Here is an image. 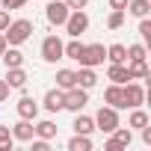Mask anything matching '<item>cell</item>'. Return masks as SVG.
<instances>
[{
	"mask_svg": "<svg viewBox=\"0 0 151 151\" xmlns=\"http://www.w3.org/2000/svg\"><path fill=\"white\" fill-rule=\"evenodd\" d=\"M30 148H33V151H50V142H47V139L33 136V139H30Z\"/></svg>",
	"mask_w": 151,
	"mask_h": 151,
	"instance_id": "1f68e13d",
	"label": "cell"
},
{
	"mask_svg": "<svg viewBox=\"0 0 151 151\" xmlns=\"http://www.w3.org/2000/svg\"><path fill=\"white\" fill-rule=\"evenodd\" d=\"M139 36H142V45H148L151 42V18L145 15V18H139Z\"/></svg>",
	"mask_w": 151,
	"mask_h": 151,
	"instance_id": "f546056e",
	"label": "cell"
},
{
	"mask_svg": "<svg viewBox=\"0 0 151 151\" xmlns=\"http://www.w3.org/2000/svg\"><path fill=\"white\" fill-rule=\"evenodd\" d=\"M92 119H95V130H101V133H113V130L119 127V110H113V107H107V104H104Z\"/></svg>",
	"mask_w": 151,
	"mask_h": 151,
	"instance_id": "3957f363",
	"label": "cell"
},
{
	"mask_svg": "<svg viewBox=\"0 0 151 151\" xmlns=\"http://www.w3.org/2000/svg\"><path fill=\"white\" fill-rule=\"evenodd\" d=\"M62 27H65V33H68L71 39H80V36L89 30V15H86V9H71Z\"/></svg>",
	"mask_w": 151,
	"mask_h": 151,
	"instance_id": "7a4b0ae2",
	"label": "cell"
},
{
	"mask_svg": "<svg viewBox=\"0 0 151 151\" xmlns=\"http://www.w3.org/2000/svg\"><path fill=\"white\" fill-rule=\"evenodd\" d=\"M122 95H124V110H133V107H142L145 104V89L133 80H127L122 86Z\"/></svg>",
	"mask_w": 151,
	"mask_h": 151,
	"instance_id": "52a82bcc",
	"label": "cell"
},
{
	"mask_svg": "<svg viewBox=\"0 0 151 151\" xmlns=\"http://www.w3.org/2000/svg\"><path fill=\"white\" fill-rule=\"evenodd\" d=\"M104 151H127V148H124V145H119V142H116V139L110 136V139L104 142Z\"/></svg>",
	"mask_w": 151,
	"mask_h": 151,
	"instance_id": "d6a6232c",
	"label": "cell"
},
{
	"mask_svg": "<svg viewBox=\"0 0 151 151\" xmlns=\"http://www.w3.org/2000/svg\"><path fill=\"white\" fill-rule=\"evenodd\" d=\"M21 6H27V0H0V9H6V12L21 9Z\"/></svg>",
	"mask_w": 151,
	"mask_h": 151,
	"instance_id": "4dcf8cb0",
	"label": "cell"
},
{
	"mask_svg": "<svg viewBox=\"0 0 151 151\" xmlns=\"http://www.w3.org/2000/svg\"><path fill=\"white\" fill-rule=\"evenodd\" d=\"M83 53V42L80 39H71V42H62V59H74L77 62Z\"/></svg>",
	"mask_w": 151,
	"mask_h": 151,
	"instance_id": "44dd1931",
	"label": "cell"
},
{
	"mask_svg": "<svg viewBox=\"0 0 151 151\" xmlns=\"http://www.w3.org/2000/svg\"><path fill=\"white\" fill-rule=\"evenodd\" d=\"M124 12L133 15V18H145L151 12V0H127V9Z\"/></svg>",
	"mask_w": 151,
	"mask_h": 151,
	"instance_id": "7402d4cb",
	"label": "cell"
},
{
	"mask_svg": "<svg viewBox=\"0 0 151 151\" xmlns=\"http://www.w3.org/2000/svg\"><path fill=\"white\" fill-rule=\"evenodd\" d=\"M86 104H89V89H83V86H71V89H65V104H62V110L80 113Z\"/></svg>",
	"mask_w": 151,
	"mask_h": 151,
	"instance_id": "277c9868",
	"label": "cell"
},
{
	"mask_svg": "<svg viewBox=\"0 0 151 151\" xmlns=\"http://www.w3.org/2000/svg\"><path fill=\"white\" fill-rule=\"evenodd\" d=\"M110 136H113V139H116L119 145H124V148H130V142H133V130H130V127L124 130L122 124H119V127H116V130H113Z\"/></svg>",
	"mask_w": 151,
	"mask_h": 151,
	"instance_id": "83f0119b",
	"label": "cell"
},
{
	"mask_svg": "<svg viewBox=\"0 0 151 151\" xmlns=\"http://www.w3.org/2000/svg\"><path fill=\"white\" fill-rule=\"evenodd\" d=\"M107 80H110V83H119V86H124V83L130 80L127 65H124V62H110V68H107Z\"/></svg>",
	"mask_w": 151,
	"mask_h": 151,
	"instance_id": "4fadbf2b",
	"label": "cell"
},
{
	"mask_svg": "<svg viewBox=\"0 0 151 151\" xmlns=\"http://www.w3.org/2000/svg\"><path fill=\"white\" fill-rule=\"evenodd\" d=\"M104 104L113 107V110H124V95H122V86L119 83H110L104 89Z\"/></svg>",
	"mask_w": 151,
	"mask_h": 151,
	"instance_id": "7c38bea8",
	"label": "cell"
},
{
	"mask_svg": "<svg viewBox=\"0 0 151 151\" xmlns=\"http://www.w3.org/2000/svg\"><path fill=\"white\" fill-rule=\"evenodd\" d=\"M110 9H127V0H110Z\"/></svg>",
	"mask_w": 151,
	"mask_h": 151,
	"instance_id": "74e56055",
	"label": "cell"
},
{
	"mask_svg": "<svg viewBox=\"0 0 151 151\" xmlns=\"http://www.w3.org/2000/svg\"><path fill=\"white\" fill-rule=\"evenodd\" d=\"M15 110H18V119H30V122L39 119V101L30 98V95H24V98L15 104Z\"/></svg>",
	"mask_w": 151,
	"mask_h": 151,
	"instance_id": "9c48e42d",
	"label": "cell"
},
{
	"mask_svg": "<svg viewBox=\"0 0 151 151\" xmlns=\"http://www.w3.org/2000/svg\"><path fill=\"white\" fill-rule=\"evenodd\" d=\"M33 21L30 18H15V21H9V27L3 30V36H6V45H12V47H21L30 36H33Z\"/></svg>",
	"mask_w": 151,
	"mask_h": 151,
	"instance_id": "6da1fadb",
	"label": "cell"
},
{
	"mask_svg": "<svg viewBox=\"0 0 151 151\" xmlns=\"http://www.w3.org/2000/svg\"><path fill=\"white\" fill-rule=\"evenodd\" d=\"M65 6H68V9H86L89 0H65Z\"/></svg>",
	"mask_w": 151,
	"mask_h": 151,
	"instance_id": "836d02e7",
	"label": "cell"
},
{
	"mask_svg": "<svg viewBox=\"0 0 151 151\" xmlns=\"http://www.w3.org/2000/svg\"><path fill=\"white\" fill-rule=\"evenodd\" d=\"M9 92H12V89H9V83H6V80H0V104L9 98Z\"/></svg>",
	"mask_w": 151,
	"mask_h": 151,
	"instance_id": "e575fe53",
	"label": "cell"
},
{
	"mask_svg": "<svg viewBox=\"0 0 151 151\" xmlns=\"http://www.w3.org/2000/svg\"><path fill=\"white\" fill-rule=\"evenodd\" d=\"M62 104H65V92H62L59 86L45 92V101H42V107H45L47 113H59V110H62Z\"/></svg>",
	"mask_w": 151,
	"mask_h": 151,
	"instance_id": "8fae6325",
	"label": "cell"
},
{
	"mask_svg": "<svg viewBox=\"0 0 151 151\" xmlns=\"http://www.w3.org/2000/svg\"><path fill=\"white\" fill-rule=\"evenodd\" d=\"M145 124H151L148 113H145L142 107H133L130 116H127V127H130V130H139V127H145Z\"/></svg>",
	"mask_w": 151,
	"mask_h": 151,
	"instance_id": "e0dca14e",
	"label": "cell"
},
{
	"mask_svg": "<svg viewBox=\"0 0 151 151\" xmlns=\"http://www.w3.org/2000/svg\"><path fill=\"white\" fill-rule=\"evenodd\" d=\"M56 86L65 92V89H71V86H77V71H71V68H59L56 71Z\"/></svg>",
	"mask_w": 151,
	"mask_h": 151,
	"instance_id": "d6986e66",
	"label": "cell"
},
{
	"mask_svg": "<svg viewBox=\"0 0 151 151\" xmlns=\"http://www.w3.org/2000/svg\"><path fill=\"white\" fill-rule=\"evenodd\" d=\"M136 59H148V47H145L142 42L127 45V62H136Z\"/></svg>",
	"mask_w": 151,
	"mask_h": 151,
	"instance_id": "4316f807",
	"label": "cell"
},
{
	"mask_svg": "<svg viewBox=\"0 0 151 151\" xmlns=\"http://www.w3.org/2000/svg\"><path fill=\"white\" fill-rule=\"evenodd\" d=\"M27 71H24V65H18V68H6V83H9V89H24L27 86Z\"/></svg>",
	"mask_w": 151,
	"mask_h": 151,
	"instance_id": "5bb4252c",
	"label": "cell"
},
{
	"mask_svg": "<svg viewBox=\"0 0 151 151\" xmlns=\"http://www.w3.org/2000/svg\"><path fill=\"white\" fill-rule=\"evenodd\" d=\"M9 21H12V18H9V12H6V9H0V33L9 27Z\"/></svg>",
	"mask_w": 151,
	"mask_h": 151,
	"instance_id": "d590c367",
	"label": "cell"
},
{
	"mask_svg": "<svg viewBox=\"0 0 151 151\" xmlns=\"http://www.w3.org/2000/svg\"><path fill=\"white\" fill-rule=\"evenodd\" d=\"M68 151H92V139L86 133H74L68 139Z\"/></svg>",
	"mask_w": 151,
	"mask_h": 151,
	"instance_id": "d4e9b609",
	"label": "cell"
},
{
	"mask_svg": "<svg viewBox=\"0 0 151 151\" xmlns=\"http://www.w3.org/2000/svg\"><path fill=\"white\" fill-rule=\"evenodd\" d=\"M124 65H127V74H130V80H145L148 74H151L145 59H136V62H124Z\"/></svg>",
	"mask_w": 151,
	"mask_h": 151,
	"instance_id": "603a6c76",
	"label": "cell"
},
{
	"mask_svg": "<svg viewBox=\"0 0 151 151\" xmlns=\"http://www.w3.org/2000/svg\"><path fill=\"white\" fill-rule=\"evenodd\" d=\"M107 62H127V45L116 42L107 47Z\"/></svg>",
	"mask_w": 151,
	"mask_h": 151,
	"instance_id": "cb8c5ba5",
	"label": "cell"
},
{
	"mask_svg": "<svg viewBox=\"0 0 151 151\" xmlns=\"http://www.w3.org/2000/svg\"><path fill=\"white\" fill-rule=\"evenodd\" d=\"M6 47H9V45H6V36H3V33H0V53H3Z\"/></svg>",
	"mask_w": 151,
	"mask_h": 151,
	"instance_id": "f35d334b",
	"label": "cell"
},
{
	"mask_svg": "<svg viewBox=\"0 0 151 151\" xmlns=\"http://www.w3.org/2000/svg\"><path fill=\"white\" fill-rule=\"evenodd\" d=\"M68 6H65V0H47V6H45V18H47V24H53V27H62L65 24V18H68Z\"/></svg>",
	"mask_w": 151,
	"mask_h": 151,
	"instance_id": "8992f818",
	"label": "cell"
},
{
	"mask_svg": "<svg viewBox=\"0 0 151 151\" xmlns=\"http://www.w3.org/2000/svg\"><path fill=\"white\" fill-rule=\"evenodd\" d=\"M139 130H142V142H145V145H151V127L145 124V127H139Z\"/></svg>",
	"mask_w": 151,
	"mask_h": 151,
	"instance_id": "8d00e7d4",
	"label": "cell"
},
{
	"mask_svg": "<svg viewBox=\"0 0 151 151\" xmlns=\"http://www.w3.org/2000/svg\"><path fill=\"white\" fill-rule=\"evenodd\" d=\"M104 59H107V47L104 45H83V53H80V65H89V68H98V65H104Z\"/></svg>",
	"mask_w": 151,
	"mask_h": 151,
	"instance_id": "5b68a950",
	"label": "cell"
},
{
	"mask_svg": "<svg viewBox=\"0 0 151 151\" xmlns=\"http://www.w3.org/2000/svg\"><path fill=\"white\" fill-rule=\"evenodd\" d=\"M9 130H12L15 142H30V139L36 136V127H33V122H30V119H18Z\"/></svg>",
	"mask_w": 151,
	"mask_h": 151,
	"instance_id": "30bf717a",
	"label": "cell"
},
{
	"mask_svg": "<svg viewBox=\"0 0 151 151\" xmlns=\"http://www.w3.org/2000/svg\"><path fill=\"white\" fill-rule=\"evenodd\" d=\"M74 133H86V136H92V130H95V119L92 116H80V113H74Z\"/></svg>",
	"mask_w": 151,
	"mask_h": 151,
	"instance_id": "ac0fdd59",
	"label": "cell"
},
{
	"mask_svg": "<svg viewBox=\"0 0 151 151\" xmlns=\"http://www.w3.org/2000/svg\"><path fill=\"white\" fill-rule=\"evenodd\" d=\"M33 127H36V136H39V139H47V142H50V139L59 133L56 122H50V119H42V122H36Z\"/></svg>",
	"mask_w": 151,
	"mask_h": 151,
	"instance_id": "9a60e30c",
	"label": "cell"
},
{
	"mask_svg": "<svg viewBox=\"0 0 151 151\" xmlns=\"http://www.w3.org/2000/svg\"><path fill=\"white\" fill-rule=\"evenodd\" d=\"M42 59H45V62L62 59V39H59V36H45V39H42Z\"/></svg>",
	"mask_w": 151,
	"mask_h": 151,
	"instance_id": "ba28073f",
	"label": "cell"
},
{
	"mask_svg": "<svg viewBox=\"0 0 151 151\" xmlns=\"http://www.w3.org/2000/svg\"><path fill=\"white\" fill-rule=\"evenodd\" d=\"M124 18H127L124 9H110V15H107V30H119V27L124 24Z\"/></svg>",
	"mask_w": 151,
	"mask_h": 151,
	"instance_id": "484cf974",
	"label": "cell"
},
{
	"mask_svg": "<svg viewBox=\"0 0 151 151\" xmlns=\"http://www.w3.org/2000/svg\"><path fill=\"white\" fill-rule=\"evenodd\" d=\"M77 86H83V89H95V86H98V74H95V68L80 65V71H77Z\"/></svg>",
	"mask_w": 151,
	"mask_h": 151,
	"instance_id": "2e32d148",
	"label": "cell"
},
{
	"mask_svg": "<svg viewBox=\"0 0 151 151\" xmlns=\"http://www.w3.org/2000/svg\"><path fill=\"white\" fill-rule=\"evenodd\" d=\"M12 145H15L12 130H9L6 124H0V151H12Z\"/></svg>",
	"mask_w": 151,
	"mask_h": 151,
	"instance_id": "f1b7e54d",
	"label": "cell"
},
{
	"mask_svg": "<svg viewBox=\"0 0 151 151\" xmlns=\"http://www.w3.org/2000/svg\"><path fill=\"white\" fill-rule=\"evenodd\" d=\"M0 59H3L6 68H18V65H24V53H21L18 47H12V45H9L3 53H0Z\"/></svg>",
	"mask_w": 151,
	"mask_h": 151,
	"instance_id": "ffe728a7",
	"label": "cell"
}]
</instances>
